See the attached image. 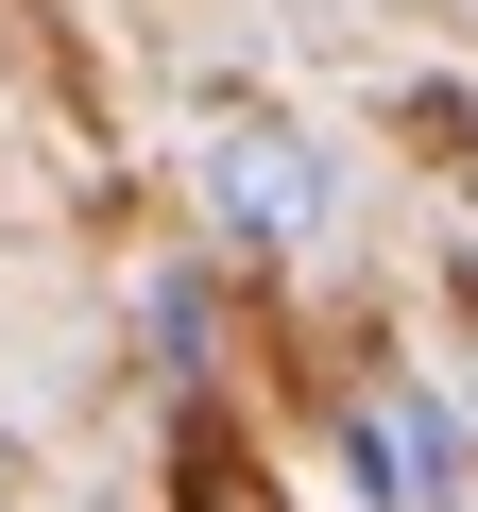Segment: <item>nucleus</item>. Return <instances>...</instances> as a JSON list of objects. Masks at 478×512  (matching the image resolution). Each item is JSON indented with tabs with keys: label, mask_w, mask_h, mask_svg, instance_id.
<instances>
[{
	"label": "nucleus",
	"mask_w": 478,
	"mask_h": 512,
	"mask_svg": "<svg viewBox=\"0 0 478 512\" xmlns=\"http://www.w3.org/2000/svg\"><path fill=\"white\" fill-rule=\"evenodd\" d=\"M205 222L257 239V256H308V239L342 222V154H325L308 120H222V137H205Z\"/></svg>",
	"instance_id": "obj_1"
},
{
	"label": "nucleus",
	"mask_w": 478,
	"mask_h": 512,
	"mask_svg": "<svg viewBox=\"0 0 478 512\" xmlns=\"http://www.w3.org/2000/svg\"><path fill=\"white\" fill-rule=\"evenodd\" d=\"M342 461H359V495H376V512H444V410H427V393H359Z\"/></svg>",
	"instance_id": "obj_2"
}]
</instances>
